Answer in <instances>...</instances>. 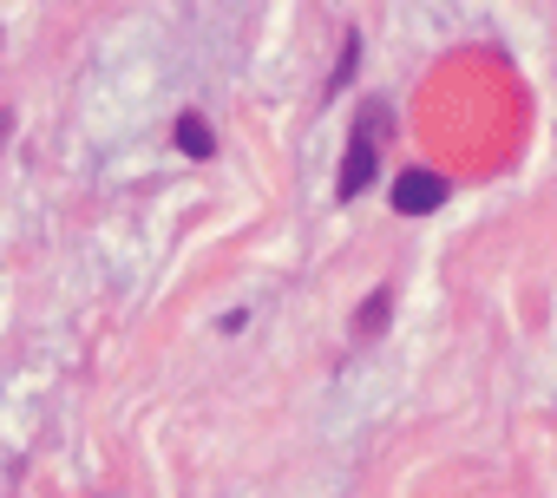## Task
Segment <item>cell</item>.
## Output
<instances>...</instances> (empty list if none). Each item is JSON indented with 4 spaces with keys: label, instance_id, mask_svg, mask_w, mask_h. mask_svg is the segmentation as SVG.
<instances>
[{
    "label": "cell",
    "instance_id": "2",
    "mask_svg": "<svg viewBox=\"0 0 557 498\" xmlns=\"http://www.w3.org/2000/svg\"><path fill=\"white\" fill-rule=\"evenodd\" d=\"M453 197V184L440 177V171H400L394 177V210L400 216H426V210H440Z\"/></svg>",
    "mask_w": 557,
    "mask_h": 498
},
{
    "label": "cell",
    "instance_id": "3",
    "mask_svg": "<svg viewBox=\"0 0 557 498\" xmlns=\"http://www.w3.org/2000/svg\"><path fill=\"white\" fill-rule=\"evenodd\" d=\"M177 151H184V158H210V151H216L203 112H184V119H177Z\"/></svg>",
    "mask_w": 557,
    "mask_h": 498
},
{
    "label": "cell",
    "instance_id": "5",
    "mask_svg": "<svg viewBox=\"0 0 557 498\" xmlns=\"http://www.w3.org/2000/svg\"><path fill=\"white\" fill-rule=\"evenodd\" d=\"M355 60H361V34H348V40H342V60H335V73H329V92H348Z\"/></svg>",
    "mask_w": 557,
    "mask_h": 498
},
{
    "label": "cell",
    "instance_id": "4",
    "mask_svg": "<svg viewBox=\"0 0 557 498\" xmlns=\"http://www.w3.org/2000/svg\"><path fill=\"white\" fill-rule=\"evenodd\" d=\"M387 315H394V289H374V296H368V309L355 315V341H374V335L387 328Z\"/></svg>",
    "mask_w": 557,
    "mask_h": 498
},
{
    "label": "cell",
    "instance_id": "1",
    "mask_svg": "<svg viewBox=\"0 0 557 498\" xmlns=\"http://www.w3.org/2000/svg\"><path fill=\"white\" fill-rule=\"evenodd\" d=\"M381 119H387V112L368 105V125H355V138H348V158H342V177H335V197H342V203H355V197L374 184V158H381V132H374V125H381Z\"/></svg>",
    "mask_w": 557,
    "mask_h": 498
},
{
    "label": "cell",
    "instance_id": "6",
    "mask_svg": "<svg viewBox=\"0 0 557 498\" xmlns=\"http://www.w3.org/2000/svg\"><path fill=\"white\" fill-rule=\"evenodd\" d=\"M8 132H14V112H0V145H8Z\"/></svg>",
    "mask_w": 557,
    "mask_h": 498
}]
</instances>
